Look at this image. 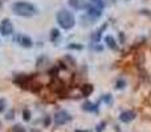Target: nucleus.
<instances>
[{"label": "nucleus", "instance_id": "1", "mask_svg": "<svg viewBox=\"0 0 151 132\" xmlns=\"http://www.w3.org/2000/svg\"><path fill=\"white\" fill-rule=\"evenodd\" d=\"M12 12L21 17H31L37 12L36 7L28 1H16L12 4Z\"/></svg>", "mask_w": 151, "mask_h": 132}, {"label": "nucleus", "instance_id": "2", "mask_svg": "<svg viewBox=\"0 0 151 132\" xmlns=\"http://www.w3.org/2000/svg\"><path fill=\"white\" fill-rule=\"evenodd\" d=\"M58 25L63 29H72L76 25V19L73 16V13L69 12L66 9H60L56 15Z\"/></svg>", "mask_w": 151, "mask_h": 132}, {"label": "nucleus", "instance_id": "3", "mask_svg": "<svg viewBox=\"0 0 151 132\" xmlns=\"http://www.w3.org/2000/svg\"><path fill=\"white\" fill-rule=\"evenodd\" d=\"M70 119H72V116L66 111H58L55 116V123H56V126H63L65 123H68Z\"/></svg>", "mask_w": 151, "mask_h": 132}, {"label": "nucleus", "instance_id": "4", "mask_svg": "<svg viewBox=\"0 0 151 132\" xmlns=\"http://www.w3.org/2000/svg\"><path fill=\"white\" fill-rule=\"evenodd\" d=\"M12 32H13L12 23H11L8 19H4V20L1 21V24H0V33H1L3 36H9V34H12Z\"/></svg>", "mask_w": 151, "mask_h": 132}, {"label": "nucleus", "instance_id": "5", "mask_svg": "<svg viewBox=\"0 0 151 132\" xmlns=\"http://www.w3.org/2000/svg\"><path fill=\"white\" fill-rule=\"evenodd\" d=\"M13 41L19 42V44H20L21 46H24V48H31L32 45H33L32 40L29 39L28 36H25V34H17V36H15L13 37Z\"/></svg>", "mask_w": 151, "mask_h": 132}, {"label": "nucleus", "instance_id": "6", "mask_svg": "<svg viewBox=\"0 0 151 132\" xmlns=\"http://www.w3.org/2000/svg\"><path fill=\"white\" fill-rule=\"evenodd\" d=\"M134 118H135V112H134V111H125V112H122V114H121L119 119H121V122L127 123V122H131Z\"/></svg>", "mask_w": 151, "mask_h": 132}, {"label": "nucleus", "instance_id": "7", "mask_svg": "<svg viewBox=\"0 0 151 132\" xmlns=\"http://www.w3.org/2000/svg\"><path fill=\"white\" fill-rule=\"evenodd\" d=\"M69 5L74 9H81V8H85L86 4L82 1V0H69Z\"/></svg>", "mask_w": 151, "mask_h": 132}, {"label": "nucleus", "instance_id": "8", "mask_svg": "<svg viewBox=\"0 0 151 132\" xmlns=\"http://www.w3.org/2000/svg\"><path fill=\"white\" fill-rule=\"evenodd\" d=\"M105 41H106V45L110 48V49H118L117 41H115L111 36H106V37H105Z\"/></svg>", "mask_w": 151, "mask_h": 132}, {"label": "nucleus", "instance_id": "9", "mask_svg": "<svg viewBox=\"0 0 151 132\" xmlns=\"http://www.w3.org/2000/svg\"><path fill=\"white\" fill-rule=\"evenodd\" d=\"M83 110H86V111H98V107H97V104H93V103H85L83 104Z\"/></svg>", "mask_w": 151, "mask_h": 132}, {"label": "nucleus", "instance_id": "10", "mask_svg": "<svg viewBox=\"0 0 151 132\" xmlns=\"http://www.w3.org/2000/svg\"><path fill=\"white\" fill-rule=\"evenodd\" d=\"M90 4L96 5V7L99 8V9H104V7H105L104 0H90Z\"/></svg>", "mask_w": 151, "mask_h": 132}, {"label": "nucleus", "instance_id": "11", "mask_svg": "<svg viewBox=\"0 0 151 132\" xmlns=\"http://www.w3.org/2000/svg\"><path fill=\"white\" fill-rule=\"evenodd\" d=\"M125 86H126V82H123L122 79H119L117 82V88H122V87H125Z\"/></svg>", "mask_w": 151, "mask_h": 132}, {"label": "nucleus", "instance_id": "12", "mask_svg": "<svg viewBox=\"0 0 151 132\" xmlns=\"http://www.w3.org/2000/svg\"><path fill=\"white\" fill-rule=\"evenodd\" d=\"M3 104H5V101H4V99H0V111H3V110H4Z\"/></svg>", "mask_w": 151, "mask_h": 132}, {"label": "nucleus", "instance_id": "13", "mask_svg": "<svg viewBox=\"0 0 151 132\" xmlns=\"http://www.w3.org/2000/svg\"><path fill=\"white\" fill-rule=\"evenodd\" d=\"M24 119H25V120H29V112L28 111H24Z\"/></svg>", "mask_w": 151, "mask_h": 132}]
</instances>
